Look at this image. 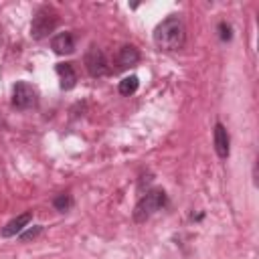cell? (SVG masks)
Listing matches in <instances>:
<instances>
[{
    "label": "cell",
    "mask_w": 259,
    "mask_h": 259,
    "mask_svg": "<svg viewBox=\"0 0 259 259\" xmlns=\"http://www.w3.org/2000/svg\"><path fill=\"white\" fill-rule=\"evenodd\" d=\"M30 221H32V212H30V210H26V212H22V214L14 217L10 223H6V227H2V231H0V235H2L4 239L14 237V235L22 233V231H24V227H26Z\"/></svg>",
    "instance_id": "30bf717a"
},
{
    "label": "cell",
    "mask_w": 259,
    "mask_h": 259,
    "mask_svg": "<svg viewBox=\"0 0 259 259\" xmlns=\"http://www.w3.org/2000/svg\"><path fill=\"white\" fill-rule=\"evenodd\" d=\"M12 105L20 111L36 105V89L26 81H16L12 87Z\"/></svg>",
    "instance_id": "5b68a950"
},
{
    "label": "cell",
    "mask_w": 259,
    "mask_h": 259,
    "mask_svg": "<svg viewBox=\"0 0 259 259\" xmlns=\"http://www.w3.org/2000/svg\"><path fill=\"white\" fill-rule=\"evenodd\" d=\"M59 26V14L53 6H40L30 22V36L34 40H42L47 38L55 28Z\"/></svg>",
    "instance_id": "3957f363"
},
{
    "label": "cell",
    "mask_w": 259,
    "mask_h": 259,
    "mask_svg": "<svg viewBox=\"0 0 259 259\" xmlns=\"http://www.w3.org/2000/svg\"><path fill=\"white\" fill-rule=\"evenodd\" d=\"M42 233V225H34L32 229H28V231H24V233H20V241L22 243H26V241H30V239H34V237H38Z\"/></svg>",
    "instance_id": "4fadbf2b"
},
{
    "label": "cell",
    "mask_w": 259,
    "mask_h": 259,
    "mask_svg": "<svg viewBox=\"0 0 259 259\" xmlns=\"http://www.w3.org/2000/svg\"><path fill=\"white\" fill-rule=\"evenodd\" d=\"M186 40V28L180 16L172 14L154 28V42L160 51H180Z\"/></svg>",
    "instance_id": "6da1fadb"
},
{
    "label": "cell",
    "mask_w": 259,
    "mask_h": 259,
    "mask_svg": "<svg viewBox=\"0 0 259 259\" xmlns=\"http://www.w3.org/2000/svg\"><path fill=\"white\" fill-rule=\"evenodd\" d=\"M51 49L57 55H71L75 53V34L73 32H59L51 38Z\"/></svg>",
    "instance_id": "ba28073f"
},
{
    "label": "cell",
    "mask_w": 259,
    "mask_h": 259,
    "mask_svg": "<svg viewBox=\"0 0 259 259\" xmlns=\"http://www.w3.org/2000/svg\"><path fill=\"white\" fill-rule=\"evenodd\" d=\"M55 71L59 75V87L63 91H71L77 85V71L73 63H57Z\"/></svg>",
    "instance_id": "52a82bcc"
},
{
    "label": "cell",
    "mask_w": 259,
    "mask_h": 259,
    "mask_svg": "<svg viewBox=\"0 0 259 259\" xmlns=\"http://www.w3.org/2000/svg\"><path fill=\"white\" fill-rule=\"evenodd\" d=\"M53 206L57 208V210H61V212H67L71 206H73V198L69 196V194H57L55 198H53Z\"/></svg>",
    "instance_id": "7c38bea8"
},
{
    "label": "cell",
    "mask_w": 259,
    "mask_h": 259,
    "mask_svg": "<svg viewBox=\"0 0 259 259\" xmlns=\"http://www.w3.org/2000/svg\"><path fill=\"white\" fill-rule=\"evenodd\" d=\"M212 142H214V150L219 154L221 160H227L229 154H231V138H229V132L227 127L219 121L214 123V136H212Z\"/></svg>",
    "instance_id": "8992f818"
},
{
    "label": "cell",
    "mask_w": 259,
    "mask_h": 259,
    "mask_svg": "<svg viewBox=\"0 0 259 259\" xmlns=\"http://www.w3.org/2000/svg\"><path fill=\"white\" fill-rule=\"evenodd\" d=\"M138 87H140V79H138L136 75H130V77H123V79L119 81L117 91H119L121 95H134V93L138 91Z\"/></svg>",
    "instance_id": "8fae6325"
},
{
    "label": "cell",
    "mask_w": 259,
    "mask_h": 259,
    "mask_svg": "<svg viewBox=\"0 0 259 259\" xmlns=\"http://www.w3.org/2000/svg\"><path fill=\"white\" fill-rule=\"evenodd\" d=\"M140 59H142V55L134 45H123L119 49V53H117V69L125 71L130 67H136L140 63Z\"/></svg>",
    "instance_id": "9c48e42d"
},
{
    "label": "cell",
    "mask_w": 259,
    "mask_h": 259,
    "mask_svg": "<svg viewBox=\"0 0 259 259\" xmlns=\"http://www.w3.org/2000/svg\"><path fill=\"white\" fill-rule=\"evenodd\" d=\"M168 204V196L164 190L156 188V190H148L134 206V221L136 223H146L152 214H156L158 210H162Z\"/></svg>",
    "instance_id": "7a4b0ae2"
},
{
    "label": "cell",
    "mask_w": 259,
    "mask_h": 259,
    "mask_svg": "<svg viewBox=\"0 0 259 259\" xmlns=\"http://www.w3.org/2000/svg\"><path fill=\"white\" fill-rule=\"evenodd\" d=\"M83 63H85V69H87V73L91 75V77H105V75H109L111 73V67H109V63H107V57H105V53L97 47V45H91L89 49H87V53H85V57H83Z\"/></svg>",
    "instance_id": "277c9868"
},
{
    "label": "cell",
    "mask_w": 259,
    "mask_h": 259,
    "mask_svg": "<svg viewBox=\"0 0 259 259\" xmlns=\"http://www.w3.org/2000/svg\"><path fill=\"white\" fill-rule=\"evenodd\" d=\"M219 30H221V40H231V26L227 22H221Z\"/></svg>",
    "instance_id": "5bb4252c"
}]
</instances>
